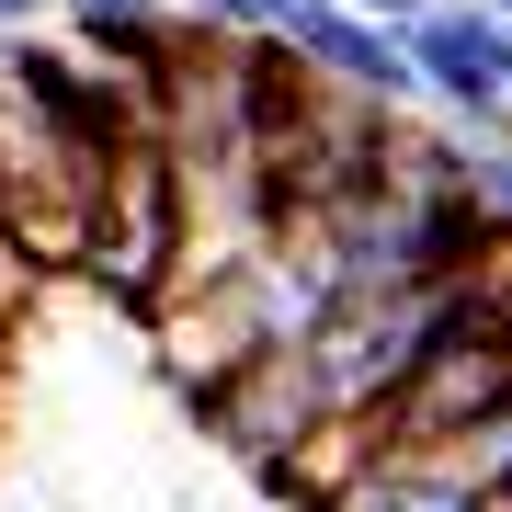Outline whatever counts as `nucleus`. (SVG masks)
I'll return each instance as SVG.
<instances>
[{"label":"nucleus","mask_w":512,"mask_h":512,"mask_svg":"<svg viewBox=\"0 0 512 512\" xmlns=\"http://www.w3.org/2000/svg\"><path fill=\"white\" fill-rule=\"evenodd\" d=\"M365 12H387V23H421V12H433V0H365Z\"/></svg>","instance_id":"9"},{"label":"nucleus","mask_w":512,"mask_h":512,"mask_svg":"<svg viewBox=\"0 0 512 512\" xmlns=\"http://www.w3.org/2000/svg\"><path fill=\"white\" fill-rule=\"evenodd\" d=\"M478 501H490V512H512V478H501V490H478Z\"/></svg>","instance_id":"11"},{"label":"nucleus","mask_w":512,"mask_h":512,"mask_svg":"<svg viewBox=\"0 0 512 512\" xmlns=\"http://www.w3.org/2000/svg\"><path fill=\"white\" fill-rule=\"evenodd\" d=\"M148 342H160V387H171L183 410L205 399V387H228L251 353L296 342V330H285V296H274V251L239 262V274H205L194 296H171V308L148 319Z\"/></svg>","instance_id":"1"},{"label":"nucleus","mask_w":512,"mask_h":512,"mask_svg":"<svg viewBox=\"0 0 512 512\" xmlns=\"http://www.w3.org/2000/svg\"><path fill=\"white\" fill-rule=\"evenodd\" d=\"M330 512H490V501H478V478L456 456H433V444H387V467L353 478Z\"/></svg>","instance_id":"5"},{"label":"nucleus","mask_w":512,"mask_h":512,"mask_svg":"<svg viewBox=\"0 0 512 512\" xmlns=\"http://www.w3.org/2000/svg\"><path fill=\"white\" fill-rule=\"evenodd\" d=\"M69 12H148V0H69Z\"/></svg>","instance_id":"10"},{"label":"nucleus","mask_w":512,"mask_h":512,"mask_svg":"<svg viewBox=\"0 0 512 512\" xmlns=\"http://www.w3.org/2000/svg\"><path fill=\"white\" fill-rule=\"evenodd\" d=\"M387 444H399V433H387V410H319L308 433H296L285 456H262L251 478H262L274 501H296V512H330L353 478H376V467H387Z\"/></svg>","instance_id":"4"},{"label":"nucleus","mask_w":512,"mask_h":512,"mask_svg":"<svg viewBox=\"0 0 512 512\" xmlns=\"http://www.w3.org/2000/svg\"><path fill=\"white\" fill-rule=\"evenodd\" d=\"M478 194H490V217L512 228V137H478Z\"/></svg>","instance_id":"7"},{"label":"nucleus","mask_w":512,"mask_h":512,"mask_svg":"<svg viewBox=\"0 0 512 512\" xmlns=\"http://www.w3.org/2000/svg\"><path fill=\"white\" fill-rule=\"evenodd\" d=\"M194 23H217V35H285V12L296 0H183Z\"/></svg>","instance_id":"6"},{"label":"nucleus","mask_w":512,"mask_h":512,"mask_svg":"<svg viewBox=\"0 0 512 512\" xmlns=\"http://www.w3.org/2000/svg\"><path fill=\"white\" fill-rule=\"evenodd\" d=\"M35 12H69V0H0V35H23Z\"/></svg>","instance_id":"8"},{"label":"nucleus","mask_w":512,"mask_h":512,"mask_svg":"<svg viewBox=\"0 0 512 512\" xmlns=\"http://www.w3.org/2000/svg\"><path fill=\"white\" fill-rule=\"evenodd\" d=\"M285 35L319 57V80H342V92H365V103H387V114H421V103H433V69H421L410 23L365 12V0H296Z\"/></svg>","instance_id":"2"},{"label":"nucleus","mask_w":512,"mask_h":512,"mask_svg":"<svg viewBox=\"0 0 512 512\" xmlns=\"http://www.w3.org/2000/svg\"><path fill=\"white\" fill-rule=\"evenodd\" d=\"M330 410V387H319V365H308V342H274V353H251L228 387H205L194 399V421L228 444L239 467H262V456H285L296 433Z\"/></svg>","instance_id":"3"}]
</instances>
